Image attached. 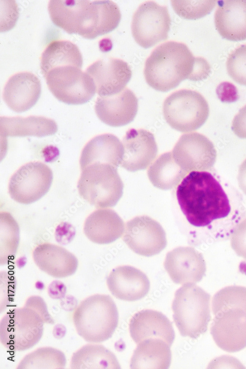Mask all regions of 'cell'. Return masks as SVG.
<instances>
[{
    "instance_id": "cell-31",
    "label": "cell",
    "mask_w": 246,
    "mask_h": 369,
    "mask_svg": "<svg viewBox=\"0 0 246 369\" xmlns=\"http://www.w3.org/2000/svg\"><path fill=\"white\" fill-rule=\"evenodd\" d=\"M66 363L65 356L62 351L52 347H43L26 355L17 369H63Z\"/></svg>"
},
{
    "instance_id": "cell-6",
    "label": "cell",
    "mask_w": 246,
    "mask_h": 369,
    "mask_svg": "<svg viewBox=\"0 0 246 369\" xmlns=\"http://www.w3.org/2000/svg\"><path fill=\"white\" fill-rule=\"evenodd\" d=\"M30 297L22 308L9 310L0 322V341L10 351L28 350L40 340L46 321Z\"/></svg>"
},
{
    "instance_id": "cell-1",
    "label": "cell",
    "mask_w": 246,
    "mask_h": 369,
    "mask_svg": "<svg viewBox=\"0 0 246 369\" xmlns=\"http://www.w3.org/2000/svg\"><path fill=\"white\" fill-rule=\"evenodd\" d=\"M210 72V65L205 59L194 57L185 44L170 41L153 50L145 62L144 74L150 86L166 92L184 80L206 79Z\"/></svg>"
},
{
    "instance_id": "cell-32",
    "label": "cell",
    "mask_w": 246,
    "mask_h": 369,
    "mask_svg": "<svg viewBox=\"0 0 246 369\" xmlns=\"http://www.w3.org/2000/svg\"><path fill=\"white\" fill-rule=\"evenodd\" d=\"M0 262L6 264L16 254L19 242L17 222L7 212L0 214Z\"/></svg>"
},
{
    "instance_id": "cell-29",
    "label": "cell",
    "mask_w": 246,
    "mask_h": 369,
    "mask_svg": "<svg viewBox=\"0 0 246 369\" xmlns=\"http://www.w3.org/2000/svg\"><path fill=\"white\" fill-rule=\"evenodd\" d=\"M72 369H120L115 355L104 346L88 344L74 352L70 361Z\"/></svg>"
},
{
    "instance_id": "cell-4",
    "label": "cell",
    "mask_w": 246,
    "mask_h": 369,
    "mask_svg": "<svg viewBox=\"0 0 246 369\" xmlns=\"http://www.w3.org/2000/svg\"><path fill=\"white\" fill-rule=\"evenodd\" d=\"M214 316L210 333L216 344L228 352L246 347V287H225L212 299Z\"/></svg>"
},
{
    "instance_id": "cell-40",
    "label": "cell",
    "mask_w": 246,
    "mask_h": 369,
    "mask_svg": "<svg viewBox=\"0 0 246 369\" xmlns=\"http://www.w3.org/2000/svg\"><path fill=\"white\" fill-rule=\"evenodd\" d=\"M238 181L240 188L246 194V159L239 167Z\"/></svg>"
},
{
    "instance_id": "cell-28",
    "label": "cell",
    "mask_w": 246,
    "mask_h": 369,
    "mask_svg": "<svg viewBox=\"0 0 246 369\" xmlns=\"http://www.w3.org/2000/svg\"><path fill=\"white\" fill-rule=\"evenodd\" d=\"M82 65L83 58L78 47L68 40L51 42L41 55L40 67L44 76L56 67L72 65L81 68Z\"/></svg>"
},
{
    "instance_id": "cell-2",
    "label": "cell",
    "mask_w": 246,
    "mask_h": 369,
    "mask_svg": "<svg viewBox=\"0 0 246 369\" xmlns=\"http://www.w3.org/2000/svg\"><path fill=\"white\" fill-rule=\"evenodd\" d=\"M48 9L56 26L90 39L112 31L121 19L118 6L109 0H51Z\"/></svg>"
},
{
    "instance_id": "cell-34",
    "label": "cell",
    "mask_w": 246,
    "mask_h": 369,
    "mask_svg": "<svg viewBox=\"0 0 246 369\" xmlns=\"http://www.w3.org/2000/svg\"><path fill=\"white\" fill-rule=\"evenodd\" d=\"M226 68L233 80L246 86V44L240 45L229 55Z\"/></svg>"
},
{
    "instance_id": "cell-24",
    "label": "cell",
    "mask_w": 246,
    "mask_h": 369,
    "mask_svg": "<svg viewBox=\"0 0 246 369\" xmlns=\"http://www.w3.org/2000/svg\"><path fill=\"white\" fill-rule=\"evenodd\" d=\"M124 224L122 218L114 210L99 209L92 213L86 219L84 232L93 243H111L122 235Z\"/></svg>"
},
{
    "instance_id": "cell-13",
    "label": "cell",
    "mask_w": 246,
    "mask_h": 369,
    "mask_svg": "<svg viewBox=\"0 0 246 369\" xmlns=\"http://www.w3.org/2000/svg\"><path fill=\"white\" fill-rule=\"evenodd\" d=\"M172 153L176 163L187 173L210 170L216 158L213 143L197 132L182 135Z\"/></svg>"
},
{
    "instance_id": "cell-20",
    "label": "cell",
    "mask_w": 246,
    "mask_h": 369,
    "mask_svg": "<svg viewBox=\"0 0 246 369\" xmlns=\"http://www.w3.org/2000/svg\"><path fill=\"white\" fill-rule=\"evenodd\" d=\"M106 282L115 297L129 302L143 298L150 288L149 279L145 273L127 265L114 269L107 277Z\"/></svg>"
},
{
    "instance_id": "cell-17",
    "label": "cell",
    "mask_w": 246,
    "mask_h": 369,
    "mask_svg": "<svg viewBox=\"0 0 246 369\" xmlns=\"http://www.w3.org/2000/svg\"><path fill=\"white\" fill-rule=\"evenodd\" d=\"M123 154L121 166L130 172L146 169L157 155L158 149L153 133L131 128L123 139Z\"/></svg>"
},
{
    "instance_id": "cell-14",
    "label": "cell",
    "mask_w": 246,
    "mask_h": 369,
    "mask_svg": "<svg viewBox=\"0 0 246 369\" xmlns=\"http://www.w3.org/2000/svg\"><path fill=\"white\" fill-rule=\"evenodd\" d=\"M123 240L135 253L147 257L159 253L167 245L161 225L147 215L136 216L127 222Z\"/></svg>"
},
{
    "instance_id": "cell-41",
    "label": "cell",
    "mask_w": 246,
    "mask_h": 369,
    "mask_svg": "<svg viewBox=\"0 0 246 369\" xmlns=\"http://www.w3.org/2000/svg\"><path fill=\"white\" fill-rule=\"evenodd\" d=\"M65 333L66 328L62 324H57L53 329V334L56 338L60 339L62 338L65 335Z\"/></svg>"
},
{
    "instance_id": "cell-19",
    "label": "cell",
    "mask_w": 246,
    "mask_h": 369,
    "mask_svg": "<svg viewBox=\"0 0 246 369\" xmlns=\"http://www.w3.org/2000/svg\"><path fill=\"white\" fill-rule=\"evenodd\" d=\"M41 92L40 81L35 74L27 71L20 72L8 79L3 90L2 98L11 110L21 113L36 104Z\"/></svg>"
},
{
    "instance_id": "cell-16",
    "label": "cell",
    "mask_w": 246,
    "mask_h": 369,
    "mask_svg": "<svg viewBox=\"0 0 246 369\" xmlns=\"http://www.w3.org/2000/svg\"><path fill=\"white\" fill-rule=\"evenodd\" d=\"M164 266L172 281L179 284L199 282L206 271L202 254L189 246L178 247L167 253Z\"/></svg>"
},
{
    "instance_id": "cell-8",
    "label": "cell",
    "mask_w": 246,
    "mask_h": 369,
    "mask_svg": "<svg viewBox=\"0 0 246 369\" xmlns=\"http://www.w3.org/2000/svg\"><path fill=\"white\" fill-rule=\"evenodd\" d=\"M82 171L77 184L80 196L96 208L115 206L122 196L123 188L117 167L96 163Z\"/></svg>"
},
{
    "instance_id": "cell-37",
    "label": "cell",
    "mask_w": 246,
    "mask_h": 369,
    "mask_svg": "<svg viewBox=\"0 0 246 369\" xmlns=\"http://www.w3.org/2000/svg\"><path fill=\"white\" fill-rule=\"evenodd\" d=\"M231 129L238 137L246 139V105L234 118Z\"/></svg>"
},
{
    "instance_id": "cell-22",
    "label": "cell",
    "mask_w": 246,
    "mask_h": 369,
    "mask_svg": "<svg viewBox=\"0 0 246 369\" xmlns=\"http://www.w3.org/2000/svg\"><path fill=\"white\" fill-rule=\"evenodd\" d=\"M215 27L221 36L233 41L246 39V0L217 1Z\"/></svg>"
},
{
    "instance_id": "cell-38",
    "label": "cell",
    "mask_w": 246,
    "mask_h": 369,
    "mask_svg": "<svg viewBox=\"0 0 246 369\" xmlns=\"http://www.w3.org/2000/svg\"><path fill=\"white\" fill-rule=\"evenodd\" d=\"M66 293V287L61 281L55 280L53 281L48 288L49 296L53 299H62L63 298Z\"/></svg>"
},
{
    "instance_id": "cell-5",
    "label": "cell",
    "mask_w": 246,
    "mask_h": 369,
    "mask_svg": "<svg viewBox=\"0 0 246 369\" xmlns=\"http://www.w3.org/2000/svg\"><path fill=\"white\" fill-rule=\"evenodd\" d=\"M73 322L78 334L86 341H104L112 337L118 325L116 305L109 295L89 296L75 309Z\"/></svg>"
},
{
    "instance_id": "cell-10",
    "label": "cell",
    "mask_w": 246,
    "mask_h": 369,
    "mask_svg": "<svg viewBox=\"0 0 246 369\" xmlns=\"http://www.w3.org/2000/svg\"><path fill=\"white\" fill-rule=\"evenodd\" d=\"M47 86L59 101L70 105L89 101L94 95L96 88L89 74L81 68L66 65L54 68L44 76Z\"/></svg>"
},
{
    "instance_id": "cell-3",
    "label": "cell",
    "mask_w": 246,
    "mask_h": 369,
    "mask_svg": "<svg viewBox=\"0 0 246 369\" xmlns=\"http://www.w3.org/2000/svg\"><path fill=\"white\" fill-rule=\"evenodd\" d=\"M176 196L186 219L196 227L206 226L230 213L226 193L219 183L207 171L190 172L178 185Z\"/></svg>"
},
{
    "instance_id": "cell-30",
    "label": "cell",
    "mask_w": 246,
    "mask_h": 369,
    "mask_svg": "<svg viewBox=\"0 0 246 369\" xmlns=\"http://www.w3.org/2000/svg\"><path fill=\"white\" fill-rule=\"evenodd\" d=\"M147 174L155 187L168 190L177 185L187 173L176 163L172 153L170 152L159 156L151 165Z\"/></svg>"
},
{
    "instance_id": "cell-36",
    "label": "cell",
    "mask_w": 246,
    "mask_h": 369,
    "mask_svg": "<svg viewBox=\"0 0 246 369\" xmlns=\"http://www.w3.org/2000/svg\"><path fill=\"white\" fill-rule=\"evenodd\" d=\"M16 290L14 279H4L0 275V312L8 307L13 300Z\"/></svg>"
},
{
    "instance_id": "cell-33",
    "label": "cell",
    "mask_w": 246,
    "mask_h": 369,
    "mask_svg": "<svg viewBox=\"0 0 246 369\" xmlns=\"http://www.w3.org/2000/svg\"><path fill=\"white\" fill-rule=\"evenodd\" d=\"M216 0H171L175 12L180 17L195 20L209 14L214 8Z\"/></svg>"
},
{
    "instance_id": "cell-11",
    "label": "cell",
    "mask_w": 246,
    "mask_h": 369,
    "mask_svg": "<svg viewBox=\"0 0 246 369\" xmlns=\"http://www.w3.org/2000/svg\"><path fill=\"white\" fill-rule=\"evenodd\" d=\"M171 21L167 6L154 1H146L133 14V37L141 47L145 49L153 47L168 38Z\"/></svg>"
},
{
    "instance_id": "cell-21",
    "label": "cell",
    "mask_w": 246,
    "mask_h": 369,
    "mask_svg": "<svg viewBox=\"0 0 246 369\" xmlns=\"http://www.w3.org/2000/svg\"><path fill=\"white\" fill-rule=\"evenodd\" d=\"M129 329L131 338L137 344L147 339L159 338L171 347L175 339L172 323L156 310L145 309L135 313L130 320Z\"/></svg>"
},
{
    "instance_id": "cell-23",
    "label": "cell",
    "mask_w": 246,
    "mask_h": 369,
    "mask_svg": "<svg viewBox=\"0 0 246 369\" xmlns=\"http://www.w3.org/2000/svg\"><path fill=\"white\" fill-rule=\"evenodd\" d=\"M33 258L41 271L56 278L73 275L78 265L73 254L63 247L50 243L36 246L33 251Z\"/></svg>"
},
{
    "instance_id": "cell-12",
    "label": "cell",
    "mask_w": 246,
    "mask_h": 369,
    "mask_svg": "<svg viewBox=\"0 0 246 369\" xmlns=\"http://www.w3.org/2000/svg\"><path fill=\"white\" fill-rule=\"evenodd\" d=\"M53 179L52 171L45 163L40 161L27 163L11 177L8 184L9 194L18 203H34L48 192Z\"/></svg>"
},
{
    "instance_id": "cell-18",
    "label": "cell",
    "mask_w": 246,
    "mask_h": 369,
    "mask_svg": "<svg viewBox=\"0 0 246 369\" xmlns=\"http://www.w3.org/2000/svg\"><path fill=\"white\" fill-rule=\"evenodd\" d=\"M138 99L125 88L119 93L106 97L98 96L94 105L96 114L105 124L118 127L131 123L138 111Z\"/></svg>"
},
{
    "instance_id": "cell-7",
    "label": "cell",
    "mask_w": 246,
    "mask_h": 369,
    "mask_svg": "<svg viewBox=\"0 0 246 369\" xmlns=\"http://www.w3.org/2000/svg\"><path fill=\"white\" fill-rule=\"evenodd\" d=\"M210 298L194 283L185 284L176 291L173 317L182 336L197 338L206 332L211 318Z\"/></svg>"
},
{
    "instance_id": "cell-27",
    "label": "cell",
    "mask_w": 246,
    "mask_h": 369,
    "mask_svg": "<svg viewBox=\"0 0 246 369\" xmlns=\"http://www.w3.org/2000/svg\"><path fill=\"white\" fill-rule=\"evenodd\" d=\"M170 346L159 338H150L138 344L130 360L131 369H167L171 362Z\"/></svg>"
},
{
    "instance_id": "cell-15",
    "label": "cell",
    "mask_w": 246,
    "mask_h": 369,
    "mask_svg": "<svg viewBox=\"0 0 246 369\" xmlns=\"http://www.w3.org/2000/svg\"><path fill=\"white\" fill-rule=\"evenodd\" d=\"M86 72L92 79L96 92L100 97L117 94L130 80L132 72L123 60L114 58L99 60L90 65Z\"/></svg>"
},
{
    "instance_id": "cell-39",
    "label": "cell",
    "mask_w": 246,
    "mask_h": 369,
    "mask_svg": "<svg viewBox=\"0 0 246 369\" xmlns=\"http://www.w3.org/2000/svg\"><path fill=\"white\" fill-rule=\"evenodd\" d=\"M236 88L232 84L229 82H223L219 84L217 88V93L220 98L223 100L226 99L235 98V94H236Z\"/></svg>"
},
{
    "instance_id": "cell-9",
    "label": "cell",
    "mask_w": 246,
    "mask_h": 369,
    "mask_svg": "<svg viewBox=\"0 0 246 369\" xmlns=\"http://www.w3.org/2000/svg\"><path fill=\"white\" fill-rule=\"evenodd\" d=\"M164 117L173 129L182 132L200 128L207 121L209 107L198 92L183 89L173 92L165 99Z\"/></svg>"
},
{
    "instance_id": "cell-26",
    "label": "cell",
    "mask_w": 246,
    "mask_h": 369,
    "mask_svg": "<svg viewBox=\"0 0 246 369\" xmlns=\"http://www.w3.org/2000/svg\"><path fill=\"white\" fill-rule=\"evenodd\" d=\"M0 126L3 138L28 136L42 137L52 135L58 130L57 124L54 120L37 116L1 117Z\"/></svg>"
},
{
    "instance_id": "cell-35",
    "label": "cell",
    "mask_w": 246,
    "mask_h": 369,
    "mask_svg": "<svg viewBox=\"0 0 246 369\" xmlns=\"http://www.w3.org/2000/svg\"><path fill=\"white\" fill-rule=\"evenodd\" d=\"M231 246L238 256L246 259V218L234 229L231 234Z\"/></svg>"
},
{
    "instance_id": "cell-25",
    "label": "cell",
    "mask_w": 246,
    "mask_h": 369,
    "mask_svg": "<svg viewBox=\"0 0 246 369\" xmlns=\"http://www.w3.org/2000/svg\"><path fill=\"white\" fill-rule=\"evenodd\" d=\"M123 145L115 135L105 133L89 141L82 150L80 164L81 170L93 163H106L116 167L121 165Z\"/></svg>"
}]
</instances>
